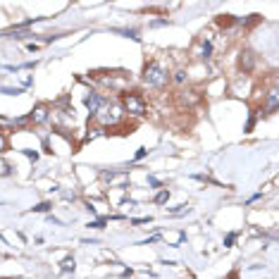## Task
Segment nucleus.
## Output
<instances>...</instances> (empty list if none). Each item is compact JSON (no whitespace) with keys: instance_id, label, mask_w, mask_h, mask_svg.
<instances>
[{"instance_id":"39448f33","label":"nucleus","mask_w":279,"mask_h":279,"mask_svg":"<svg viewBox=\"0 0 279 279\" xmlns=\"http://www.w3.org/2000/svg\"><path fill=\"white\" fill-rule=\"evenodd\" d=\"M84 103H86V107H89V112L95 115L105 100H103V95H100V93H91V95H86V100H84Z\"/></svg>"},{"instance_id":"ddd939ff","label":"nucleus","mask_w":279,"mask_h":279,"mask_svg":"<svg viewBox=\"0 0 279 279\" xmlns=\"http://www.w3.org/2000/svg\"><path fill=\"white\" fill-rule=\"evenodd\" d=\"M48 210H50V203H41L34 208V213H48Z\"/></svg>"},{"instance_id":"f03ea898","label":"nucleus","mask_w":279,"mask_h":279,"mask_svg":"<svg viewBox=\"0 0 279 279\" xmlns=\"http://www.w3.org/2000/svg\"><path fill=\"white\" fill-rule=\"evenodd\" d=\"M122 105H117V103H103L100 105V110L93 115L95 120L100 122L103 127H112V124H117V122L122 120Z\"/></svg>"},{"instance_id":"0eeeda50","label":"nucleus","mask_w":279,"mask_h":279,"mask_svg":"<svg viewBox=\"0 0 279 279\" xmlns=\"http://www.w3.org/2000/svg\"><path fill=\"white\" fill-rule=\"evenodd\" d=\"M277 105H279V93L270 91L267 93V100H265V110L267 112H277Z\"/></svg>"},{"instance_id":"1a4fd4ad","label":"nucleus","mask_w":279,"mask_h":279,"mask_svg":"<svg viewBox=\"0 0 279 279\" xmlns=\"http://www.w3.org/2000/svg\"><path fill=\"white\" fill-rule=\"evenodd\" d=\"M62 272H74V258H65L62 260Z\"/></svg>"},{"instance_id":"9b49d317","label":"nucleus","mask_w":279,"mask_h":279,"mask_svg":"<svg viewBox=\"0 0 279 279\" xmlns=\"http://www.w3.org/2000/svg\"><path fill=\"white\" fill-rule=\"evenodd\" d=\"M174 81H177V84H184V81H186V72H184V69H177V72H174Z\"/></svg>"},{"instance_id":"f257e3e1","label":"nucleus","mask_w":279,"mask_h":279,"mask_svg":"<svg viewBox=\"0 0 279 279\" xmlns=\"http://www.w3.org/2000/svg\"><path fill=\"white\" fill-rule=\"evenodd\" d=\"M143 81H146L148 86H165L167 81H170V74H167V69L160 65L158 60H150V62H146V67H143Z\"/></svg>"},{"instance_id":"f8f14e48","label":"nucleus","mask_w":279,"mask_h":279,"mask_svg":"<svg viewBox=\"0 0 279 279\" xmlns=\"http://www.w3.org/2000/svg\"><path fill=\"white\" fill-rule=\"evenodd\" d=\"M246 57H241V67L246 65V69H251V65H253V57H251V53H243Z\"/></svg>"},{"instance_id":"4468645a","label":"nucleus","mask_w":279,"mask_h":279,"mask_svg":"<svg viewBox=\"0 0 279 279\" xmlns=\"http://www.w3.org/2000/svg\"><path fill=\"white\" fill-rule=\"evenodd\" d=\"M148 155V150L146 148H139V150H136V155H134V160H143Z\"/></svg>"},{"instance_id":"dca6fc26","label":"nucleus","mask_w":279,"mask_h":279,"mask_svg":"<svg viewBox=\"0 0 279 279\" xmlns=\"http://www.w3.org/2000/svg\"><path fill=\"white\" fill-rule=\"evenodd\" d=\"M24 153H27V158H31V160H34V162L39 160V153H36V150H24Z\"/></svg>"},{"instance_id":"a211bd4d","label":"nucleus","mask_w":279,"mask_h":279,"mask_svg":"<svg viewBox=\"0 0 279 279\" xmlns=\"http://www.w3.org/2000/svg\"><path fill=\"white\" fill-rule=\"evenodd\" d=\"M227 279H239V275H236V272H232V275H229Z\"/></svg>"},{"instance_id":"2eb2a0df","label":"nucleus","mask_w":279,"mask_h":279,"mask_svg":"<svg viewBox=\"0 0 279 279\" xmlns=\"http://www.w3.org/2000/svg\"><path fill=\"white\" fill-rule=\"evenodd\" d=\"M5 148H7V139L0 134V153H5Z\"/></svg>"},{"instance_id":"6e6552de","label":"nucleus","mask_w":279,"mask_h":279,"mask_svg":"<svg viewBox=\"0 0 279 279\" xmlns=\"http://www.w3.org/2000/svg\"><path fill=\"white\" fill-rule=\"evenodd\" d=\"M213 55V46H210V41H203V46H200V57H210Z\"/></svg>"},{"instance_id":"9d476101","label":"nucleus","mask_w":279,"mask_h":279,"mask_svg":"<svg viewBox=\"0 0 279 279\" xmlns=\"http://www.w3.org/2000/svg\"><path fill=\"white\" fill-rule=\"evenodd\" d=\"M167 198H170V191H167V188H162L158 196H155V203H160V205H162V203H167Z\"/></svg>"},{"instance_id":"423d86ee","label":"nucleus","mask_w":279,"mask_h":279,"mask_svg":"<svg viewBox=\"0 0 279 279\" xmlns=\"http://www.w3.org/2000/svg\"><path fill=\"white\" fill-rule=\"evenodd\" d=\"M103 182H110V184H127L129 182V174L127 172H103Z\"/></svg>"},{"instance_id":"f3484780","label":"nucleus","mask_w":279,"mask_h":279,"mask_svg":"<svg viewBox=\"0 0 279 279\" xmlns=\"http://www.w3.org/2000/svg\"><path fill=\"white\" fill-rule=\"evenodd\" d=\"M234 239H236V234H229V236L225 239V246H232V243H234Z\"/></svg>"},{"instance_id":"20e7f679","label":"nucleus","mask_w":279,"mask_h":279,"mask_svg":"<svg viewBox=\"0 0 279 279\" xmlns=\"http://www.w3.org/2000/svg\"><path fill=\"white\" fill-rule=\"evenodd\" d=\"M48 115H50V107H48V105H39V107H34V112L29 115V120L34 122V124H43V122L48 120Z\"/></svg>"},{"instance_id":"7ed1b4c3","label":"nucleus","mask_w":279,"mask_h":279,"mask_svg":"<svg viewBox=\"0 0 279 279\" xmlns=\"http://www.w3.org/2000/svg\"><path fill=\"white\" fill-rule=\"evenodd\" d=\"M122 110H127L129 115H146V100H143V95L136 91H127L122 95Z\"/></svg>"}]
</instances>
